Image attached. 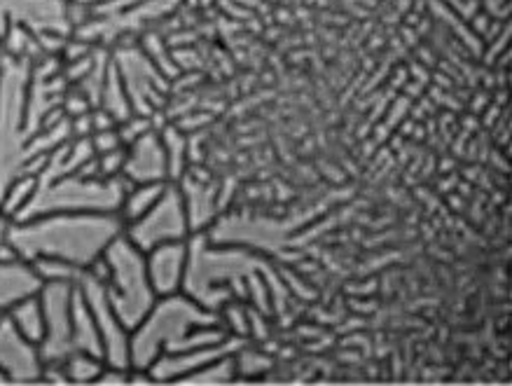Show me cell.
Segmentation results:
<instances>
[{
	"mask_svg": "<svg viewBox=\"0 0 512 386\" xmlns=\"http://www.w3.org/2000/svg\"><path fill=\"white\" fill-rule=\"evenodd\" d=\"M145 267L157 298L183 293L190 270V239L171 241L145 251Z\"/></svg>",
	"mask_w": 512,
	"mask_h": 386,
	"instance_id": "8fae6325",
	"label": "cell"
},
{
	"mask_svg": "<svg viewBox=\"0 0 512 386\" xmlns=\"http://www.w3.org/2000/svg\"><path fill=\"white\" fill-rule=\"evenodd\" d=\"M0 75H3V64H0Z\"/></svg>",
	"mask_w": 512,
	"mask_h": 386,
	"instance_id": "1f68e13d",
	"label": "cell"
},
{
	"mask_svg": "<svg viewBox=\"0 0 512 386\" xmlns=\"http://www.w3.org/2000/svg\"><path fill=\"white\" fill-rule=\"evenodd\" d=\"M0 370L10 384H40L43 372L40 347L19 333L5 314L0 319Z\"/></svg>",
	"mask_w": 512,
	"mask_h": 386,
	"instance_id": "30bf717a",
	"label": "cell"
},
{
	"mask_svg": "<svg viewBox=\"0 0 512 386\" xmlns=\"http://www.w3.org/2000/svg\"><path fill=\"white\" fill-rule=\"evenodd\" d=\"M89 141H92L94 155L110 153V150L124 146L122 139H120V132H117V127L115 129H106V132H94L92 136H89Z\"/></svg>",
	"mask_w": 512,
	"mask_h": 386,
	"instance_id": "4316f807",
	"label": "cell"
},
{
	"mask_svg": "<svg viewBox=\"0 0 512 386\" xmlns=\"http://www.w3.org/2000/svg\"><path fill=\"white\" fill-rule=\"evenodd\" d=\"M94 164H96V176H99V178L122 176L124 164H127V146L110 150V153L96 155Z\"/></svg>",
	"mask_w": 512,
	"mask_h": 386,
	"instance_id": "484cf974",
	"label": "cell"
},
{
	"mask_svg": "<svg viewBox=\"0 0 512 386\" xmlns=\"http://www.w3.org/2000/svg\"><path fill=\"white\" fill-rule=\"evenodd\" d=\"M36 267L38 277L43 279V284H52V281H61V284H78L82 277V267H75L71 263H61L54 258H40L31 263Z\"/></svg>",
	"mask_w": 512,
	"mask_h": 386,
	"instance_id": "cb8c5ba5",
	"label": "cell"
},
{
	"mask_svg": "<svg viewBox=\"0 0 512 386\" xmlns=\"http://www.w3.org/2000/svg\"><path fill=\"white\" fill-rule=\"evenodd\" d=\"M73 351H85V354L103 358V342L99 328H96L92 309H89L87 300L82 298L78 286H75L73 295ZM103 361H106V358H103Z\"/></svg>",
	"mask_w": 512,
	"mask_h": 386,
	"instance_id": "2e32d148",
	"label": "cell"
},
{
	"mask_svg": "<svg viewBox=\"0 0 512 386\" xmlns=\"http://www.w3.org/2000/svg\"><path fill=\"white\" fill-rule=\"evenodd\" d=\"M78 284H43L40 302L45 309V337L40 342L43 361H64L73 354V295Z\"/></svg>",
	"mask_w": 512,
	"mask_h": 386,
	"instance_id": "9c48e42d",
	"label": "cell"
},
{
	"mask_svg": "<svg viewBox=\"0 0 512 386\" xmlns=\"http://www.w3.org/2000/svg\"><path fill=\"white\" fill-rule=\"evenodd\" d=\"M12 225H15V218H10L8 213L0 211V241H8L10 239Z\"/></svg>",
	"mask_w": 512,
	"mask_h": 386,
	"instance_id": "f546056e",
	"label": "cell"
},
{
	"mask_svg": "<svg viewBox=\"0 0 512 386\" xmlns=\"http://www.w3.org/2000/svg\"><path fill=\"white\" fill-rule=\"evenodd\" d=\"M66 361V358H64ZM64 361H43V372H40V384H59L66 386L71 384L66 372V363Z\"/></svg>",
	"mask_w": 512,
	"mask_h": 386,
	"instance_id": "83f0119b",
	"label": "cell"
},
{
	"mask_svg": "<svg viewBox=\"0 0 512 386\" xmlns=\"http://www.w3.org/2000/svg\"><path fill=\"white\" fill-rule=\"evenodd\" d=\"M171 183V181H169ZM166 188V183H138V185H129L127 192H124L120 209H117V216H120L122 225L127 227L131 223H136L138 218L145 216Z\"/></svg>",
	"mask_w": 512,
	"mask_h": 386,
	"instance_id": "e0dca14e",
	"label": "cell"
},
{
	"mask_svg": "<svg viewBox=\"0 0 512 386\" xmlns=\"http://www.w3.org/2000/svg\"><path fill=\"white\" fill-rule=\"evenodd\" d=\"M129 370L131 368H117V365H108L96 379V386H124L129 384Z\"/></svg>",
	"mask_w": 512,
	"mask_h": 386,
	"instance_id": "f1b7e54d",
	"label": "cell"
},
{
	"mask_svg": "<svg viewBox=\"0 0 512 386\" xmlns=\"http://www.w3.org/2000/svg\"><path fill=\"white\" fill-rule=\"evenodd\" d=\"M129 185L124 176L94 178L80 171L40 176L36 197L19 220L47 213H117Z\"/></svg>",
	"mask_w": 512,
	"mask_h": 386,
	"instance_id": "277c9868",
	"label": "cell"
},
{
	"mask_svg": "<svg viewBox=\"0 0 512 386\" xmlns=\"http://www.w3.org/2000/svg\"><path fill=\"white\" fill-rule=\"evenodd\" d=\"M246 340H239V337H227L223 342L206 344V347H195L188 351H181V354H169L162 356L159 361L150 365V377L155 384H181L185 377L204 368L206 363L216 361L220 356L234 354L241 344Z\"/></svg>",
	"mask_w": 512,
	"mask_h": 386,
	"instance_id": "7c38bea8",
	"label": "cell"
},
{
	"mask_svg": "<svg viewBox=\"0 0 512 386\" xmlns=\"http://www.w3.org/2000/svg\"><path fill=\"white\" fill-rule=\"evenodd\" d=\"M178 185H181L185 206H188L192 234L209 232L213 223L220 218V213L216 209V192H213V188H209L206 183L192 178V174L183 176Z\"/></svg>",
	"mask_w": 512,
	"mask_h": 386,
	"instance_id": "9a60e30c",
	"label": "cell"
},
{
	"mask_svg": "<svg viewBox=\"0 0 512 386\" xmlns=\"http://www.w3.org/2000/svg\"><path fill=\"white\" fill-rule=\"evenodd\" d=\"M122 232L117 213H47L15 220L10 241L29 263L54 258L85 270Z\"/></svg>",
	"mask_w": 512,
	"mask_h": 386,
	"instance_id": "6da1fadb",
	"label": "cell"
},
{
	"mask_svg": "<svg viewBox=\"0 0 512 386\" xmlns=\"http://www.w3.org/2000/svg\"><path fill=\"white\" fill-rule=\"evenodd\" d=\"M113 61L120 71V78L127 87L134 113L155 115L169 99V78L152 64L148 54L141 50V43L110 47Z\"/></svg>",
	"mask_w": 512,
	"mask_h": 386,
	"instance_id": "52a82bcc",
	"label": "cell"
},
{
	"mask_svg": "<svg viewBox=\"0 0 512 386\" xmlns=\"http://www.w3.org/2000/svg\"><path fill=\"white\" fill-rule=\"evenodd\" d=\"M99 108L108 110V113L113 115L117 122H122L124 117H129L131 113H134V108H131V101H129V94H127V87H124L120 71H117V66L113 61V54H110V66H108L106 80H103V87H101Z\"/></svg>",
	"mask_w": 512,
	"mask_h": 386,
	"instance_id": "ffe728a7",
	"label": "cell"
},
{
	"mask_svg": "<svg viewBox=\"0 0 512 386\" xmlns=\"http://www.w3.org/2000/svg\"><path fill=\"white\" fill-rule=\"evenodd\" d=\"M0 384H10V379L5 377V372H3V370H0Z\"/></svg>",
	"mask_w": 512,
	"mask_h": 386,
	"instance_id": "4dcf8cb0",
	"label": "cell"
},
{
	"mask_svg": "<svg viewBox=\"0 0 512 386\" xmlns=\"http://www.w3.org/2000/svg\"><path fill=\"white\" fill-rule=\"evenodd\" d=\"M0 195L22 174L29 148L31 61L0 57Z\"/></svg>",
	"mask_w": 512,
	"mask_h": 386,
	"instance_id": "3957f363",
	"label": "cell"
},
{
	"mask_svg": "<svg viewBox=\"0 0 512 386\" xmlns=\"http://www.w3.org/2000/svg\"><path fill=\"white\" fill-rule=\"evenodd\" d=\"M162 134V143L166 150V160H169V174L171 181H181L183 176L190 174V141L188 134L183 129H178L176 124H166L164 129H159Z\"/></svg>",
	"mask_w": 512,
	"mask_h": 386,
	"instance_id": "d6986e66",
	"label": "cell"
},
{
	"mask_svg": "<svg viewBox=\"0 0 512 386\" xmlns=\"http://www.w3.org/2000/svg\"><path fill=\"white\" fill-rule=\"evenodd\" d=\"M78 288L94 314L96 328H99L103 342V358H106V363L117 365V368H131V330L127 328V323L117 316L113 305H110L106 286L89 279L87 274L82 272Z\"/></svg>",
	"mask_w": 512,
	"mask_h": 386,
	"instance_id": "ba28073f",
	"label": "cell"
},
{
	"mask_svg": "<svg viewBox=\"0 0 512 386\" xmlns=\"http://www.w3.org/2000/svg\"><path fill=\"white\" fill-rule=\"evenodd\" d=\"M5 316H8L12 326H15L19 333L29 337L31 342H36L40 347V342H43L45 337V309H43V302H40V293L22 300Z\"/></svg>",
	"mask_w": 512,
	"mask_h": 386,
	"instance_id": "ac0fdd59",
	"label": "cell"
},
{
	"mask_svg": "<svg viewBox=\"0 0 512 386\" xmlns=\"http://www.w3.org/2000/svg\"><path fill=\"white\" fill-rule=\"evenodd\" d=\"M122 176L127 178L131 185L171 181L162 134L152 129V132L127 146V164H124Z\"/></svg>",
	"mask_w": 512,
	"mask_h": 386,
	"instance_id": "4fadbf2b",
	"label": "cell"
},
{
	"mask_svg": "<svg viewBox=\"0 0 512 386\" xmlns=\"http://www.w3.org/2000/svg\"><path fill=\"white\" fill-rule=\"evenodd\" d=\"M43 279L29 260H12L0 263V314H8L19 302L38 295Z\"/></svg>",
	"mask_w": 512,
	"mask_h": 386,
	"instance_id": "5bb4252c",
	"label": "cell"
},
{
	"mask_svg": "<svg viewBox=\"0 0 512 386\" xmlns=\"http://www.w3.org/2000/svg\"><path fill=\"white\" fill-rule=\"evenodd\" d=\"M0 319H3V314H0Z\"/></svg>",
	"mask_w": 512,
	"mask_h": 386,
	"instance_id": "d6a6232c",
	"label": "cell"
},
{
	"mask_svg": "<svg viewBox=\"0 0 512 386\" xmlns=\"http://www.w3.org/2000/svg\"><path fill=\"white\" fill-rule=\"evenodd\" d=\"M218 312L199 305L188 293L157 298L145 319L131 330V368L150 370L162 356L227 340Z\"/></svg>",
	"mask_w": 512,
	"mask_h": 386,
	"instance_id": "7a4b0ae2",
	"label": "cell"
},
{
	"mask_svg": "<svg viewBox=\"0 0 512 386\" xmlns=\"http://www.w3.org/2000/svg\"><path fill=\"white\" fill-rule=\"evenodd\" d=\"M66 372L71 384L78 386H87V384H96V379L106 368V361L99 356L85 354V351H73L71 356H66Z\"/></svg>",
	"mask_w": 512,
	"mask_h": 386,
	"instance_id": "603a6c76",
	"label": "cell"
},
{
	"mask_svg": "<svg viewBox=\"0 0 512 386\" xmlns=\"http://www.w3.org/2000/svg\"><path fill=\"white\" fill-rule=\"evenodd\" d=\"M124 237L143 253L155 246L171 244V241H188L192 237V227L181 185L176 181L166 183L155 206L136 223L124 227Z\"/></svg>",
	"mask_w": 512,
	"mask_h": 386,
	"instance_id": "8992f818",
	"label": "cell"
},
{
	"mask_svg": "<svg viewBox=\"0 0 512 386\" xmlns=\"http://www.w3.org/2000/svg\"><path fill=\"white\" fill-rule=\"evenodd\" d=\"M152 120L148 115H141V113H131L129 117H124L122 122H117V132H120V139L124 146H131V143L141 139L148 132H152ZM157 132V129H155Z\"/></svg>",
	"mask_w": 512,
	"mask_h": 386,
	"instance_id": "d4e9b609",
	"label": "cell"
},
{
	"mask_svg": "<svg viewBox=\"0 0 512 386\" xmlns=\"http://www.w3.org/2000/svg\"><path fill=\"white\" fill-rule=\"evenodd\" d=\"M40 176L33 174H19L15 181H12L8 188L0 195V211L8 213L10 218L19 220L24 216V211L29 209L33 197H36Z\"/></svg>",
	"mask_w": 512,
	"mask_h": 386,
	"instance_id": "44dd1931",
	"label": "cell"
},
{
	"mask_svg": "<svg viewBox=\"0 0 512 386\" xmlns=\"http://www.w3.org/2000/svg\"><path fill=\"white\" fill-rule=\"evenodd\" d=\"M237 354V351H234ZM234 354L220 356L216 361L206 363L204 368L192 372L183 379L181 384H192V386H225L237 382V361H234Z\"/></svg>",
	"mask_w": 512,
	"mask_h": 386,
	"instance_id": "7402d4cb",
	"label": "cell"
},
{
	"mask_svg": "<svg viewBox=\"0 0 512 386\" xmlns=\"http://www.w3.org/2000/svg\"><path fill=\"white\" fill-rule=\"evenodd\" d=\"M103 255L110 265L108 281L103 284L110 305L127 323V328L134 330L157 302L148 279V267H145V253L131 244L122 232L115 241H110Z\"/></svg>",
	"mask_w": 512,
	"mask_h": 386,
	"instance_id": "5b68a950",
	"label": "cell"
}]
</instances>
